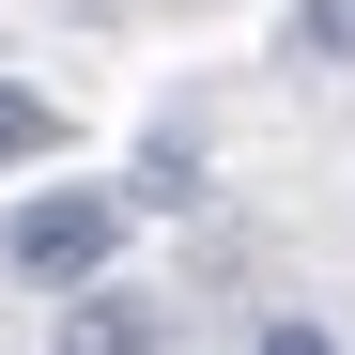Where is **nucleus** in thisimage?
Here are the masks:
<instances>
[{
    "mask_svg": "<svg viewBox=\"0 0 355 355\" xmlns=\"http://www.w3.org/2000/svg\"><path fill=\"white\" fill-rule=\"evenodd\" d=\"M124 186H46V201H16V232H0V263H16L31 293H93L108 278V248H124Z\"/></svg>",
    "mask_w": 355,
    "mask_h": 355,
    "instance_id": "nucleus-1",
    "label": "nucleus"
},
{
    "mask_svg": "<svg viewBox=\"0 0 355 355\" xmlns=\"http://www.w3.org/2000/svg\"><path fill=\"white\" fill-rule=\"evenodd\" d=\"M46 355H170V309H139V293H78V309H62V340H46Z\"/></svg>",
    "mask_w": 355,
    "mask_h": 355,
    "instance_id": "nucleus-2",
    "label": "nucleus"
},
{
    "mask_svg": "<svg viewBox=\"0 0 355 355\" xmlns=\"http://www.w3.org/2000/svg\"><path fill=\"white\" fill-rule=\"evenodd\" d=\"M46 155H62V108H46V93H16V78H0V170H46Z\"/></svg>",
    "mask_w": 355,
    "mask_h": 355,
    "instance_id": "nucleus-3",
    "label": "nucleus"
},
{
    "mask_svg": "<svg viewBox=\"0 0 355 355\" xmlns=\"http://www.w3.org/2000/svg\"><path fill=\"white\" fill-rule=\"evenodd\" d=\"M293 62H355V0H309L293 16Z\"/></svg>",
    "mask_w": 355,
    "mask_h": 355,
    "instance_id": "nucleus-4",
    "label": "nucleus"
},
{
    "mask_svg": "<svg viewBox=\"0 0 355 355\" xmlns=\"http://www.w3.org/2000/svg\"><path fill=\"white\" fill-rule=\"evenodd\" d=\"M248 355H340V340H324V324H263Z\"/></svg>",
    "mask_w": 355,
    "mask_h": 355,
    "instance_id": "nucleus-5",
    "label": "nucleus"
}]
</instances>
